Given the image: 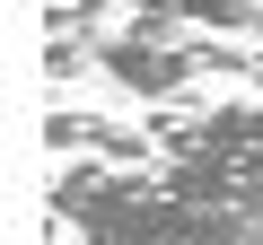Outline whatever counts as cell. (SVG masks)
Segmentation results:
<instances>
[{"label": "cell", "mask_w": 263, "mask_h": 245, "mask_svg": "<svg viewBox=\"0 0 263 245\" xmlns=\"http://www.w3.org/2000/svg\"><path fill=\"white\" fill-rule=\"evenodd\" d=\"M53 219L88 245H263V210L202 201L167 167H97L70 158L53 175Z\"/></svg>", "instance_id": "1"}, {"label": "cell", "mask_w": 263, "mask_h": 245, "mask_svg": "<svg viewBox=\"0 0 263 245\" xmlns=\"http://www.w3.org/2000/svg\"><path fill=\"white\" fill-rule=\"evenodd\" d=\"M44 149L53 158H97V167H158V140L141 122H105V114H53L44 122Z\"/></svg>", "instance_id": "2"}, {"label": "cell", "mask_w": 263, "mask_h": 245, "mask_svg": "<svg viewBox=\"0 0 263 245\" xmlns=\"http://www.w3.org/2000/svg\"><path fill=\"white\" fill-rule=\"evenodd\" d=\"M176 27L219 35V44H263V0H167Z\"/></svg>", "instance_id": "3"}, {"label": "cell", "mask_w": 263, "mask_h": 245, "mask_svg": "<svg viewBox=\"0 0 263 245\" xmlns=\"http://www.w3.org/2000/svg\"><path fill=\"white\" fill-rule=\"evenodd\" d=\"M105 9H149V0H53V27H97Z\"/></svg>", "instance_id": "4"}, {"label": "cell", "mask_w": 263, "mask_h": 245, "mask_svg": "<svg viewBox=\"0 0 263 245\" xmlns=\"http://www.w3.org/2000/svg\"><path fill=\"white\" fill-rule=\"evenodd\" d=\"M254 79H263V53H254Z\"/></svg>", "instance_id": "5"}]
</instances>
